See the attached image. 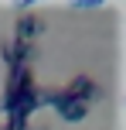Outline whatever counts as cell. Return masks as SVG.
<instances>
[{
	"mask_svg": "<svg viewBox=\"0 0 126 130\" xmlns=\"http://www.w3.org/2000/svg\"><path fill=\"white\" fill-rule=\"evenodd\" d=\"M34 72L31 65H14V69H7V82H4V106H10L17 96H24L27 89H34ZM0 106V110H4Z\"/></svg>",
	"mask_w": 126,
	"mask_h": 130,
	"instance_id": "6da1fadb",
	"label": "cell"
},
{
	"mask_svg": "<svg viewBox=\"0 0 126 130\" xmlns=\"http://www.w3.org/2000/svg\"><path fill=\"white\" fill-rule=\"evenodd\" d=\"M0 55H4L7 69H14V65H31L38 58V45H31V41H0Z\"/></svg>",
	"mask_w": 126,
	"mask_h": 130,
	"instance_id": "7a4b0ae2",
	"label": "cell"
},
{
	"mask_svg": "<svg viewBox=\"0 0 126 130\" xmlns=\"http://www.w3.org/2000/svg\"><path fill=\"white\" fill-rule=\"evenodd\" d=\"M61 89H65L72 99H79V103H92V99L99 96V82H95L92 75H75L72 82H65Z\"/></svg>",
	"mask_w": 126,
	"mask_h": 130,
	"instance_id": "3957f363",
	"label": "cell"
},
{
	"mask_svg": "<svg viewBox=\"0 0 126 130\" xmlns=\"http://www.w3.org/2000/svg\"><path fill=\"white\" fill-rule=\"evenodd\" d=\"M44 31V21L38 17V14H20L17 17V24H14V38L17 41H31L34 45V38Z\"/></svg>",
	"mask_w": 126,
	"mask_h": 130,
	"instance_id": "277c9868",
	"label": "cell"
},
{
	"mask_svg": "<svg viewBox=\"0 0 126 130\" xmlns=\"http://www.w3.org/2000/svg\"><path fill=\"white\" fill-rule=\"evenodd\" d=\"M0 130H27V123H20V120H4Z\"/></svg>",
	"mask_w": 126,
	"mask_h": 130,
	"instance_id": "5b68a950",
	"label": "cell"
},
{
	"mask_svg": "<svg viewBox=\"0 0 126 130\" xmlns=\"http://www.w3.org/2000/svg\"><path fill=\"white\" fill-rule=\"evenodd\" d=\"M27 130H48V123H27Z\"/></svg>",
	"mask_w": 126,
	"mask_h": 130,
	"instance_id": "8992f818",
	"label": "cell"
}]
</instances>
